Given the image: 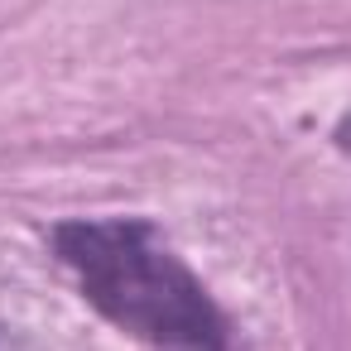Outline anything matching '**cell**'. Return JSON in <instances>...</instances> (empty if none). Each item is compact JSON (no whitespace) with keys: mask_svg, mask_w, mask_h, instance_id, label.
<instances>
[{"mask_svg":"<svg viewBox=\"0 0 351 351\" xmlns=\"http://www.w3.org/2000/svg\"><path fill=\"white\" fill-rule=\"evenodd\" d=\"M53 255L111 327L154 346H236L217 298L149 221H63L53 226Z\"/></svg>","mask_w":351,"mask_h":351,"instance_id":"1","label":"cell"}]
</instances>
